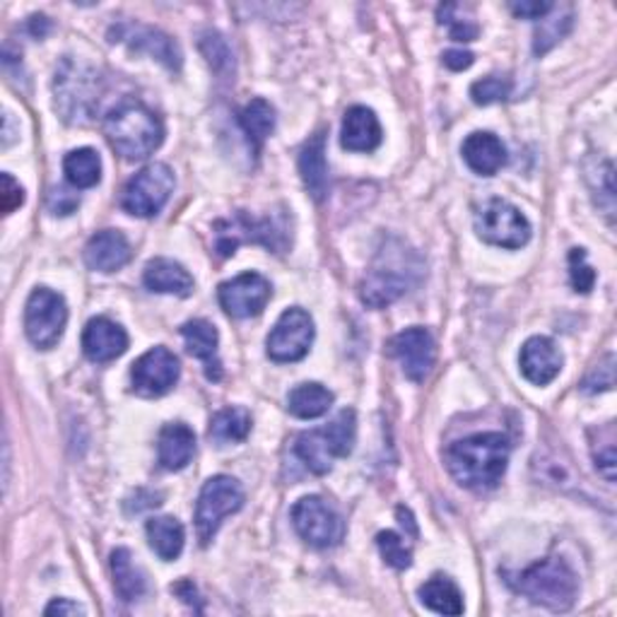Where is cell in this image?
<instances>
[{
    "instance_id": "1",
    "label": "cell",
    "mask_w": 617,
    "mask_h": 617,
    "mask_svg": "<svg viewBox=\"0 0 617 617\" xmlns=\"http://www.w3.org/2000/svg\"><path fill=\"white\" fill-rule=\"evenodd\" d=\"M512 444L502 432H481L458 439L444 452L452 478L468 489H493L507 473Z\"/></svg>"
},
{
    "instance_id": "2",
    "label": "cell",
    "mask_w": 617,
    "mask_h": 617,
    "mask_svg": "<svg viewBox=\"0 0 617 617\" xmlns=\"http://www.w3.org/2000/svg\"><path fill=\"white\" fill-rule=\"evenodd\" d=\"M104 135L123 160H145L162 145L164 125L154 111L135 97H125L104 119Z\"/></svg>"
},
{
    "instance_id": "3",
    "label": "cell",
    "mask_w": 617,
    "mask_h": 617,
    "mask_svg": "<svg viewBox=\"0 0 617 617\" xmlns=\"http://www.w3.org/2000/svg\"><path fill=\"white\" fill-rule=\"evenodd\" d=\"M509 584L536 606L555 613L569 610L579 594V579L563 557H545L518 572Z\"/></svg>"
},
{
    "instance_id": "4",
    "label": "cell",
    "mask_w": 617,
    "mask_h": 617,
    "mask_svg": "<svg viewBox=\"0 0 617 617\" xmlns=\"http://www.w3.org/2000/svg\"><path fill=\"white\" fill-rule=\"evenodd\" d=\"M357 439V415L353 408H345L335 415L326 427L304 432L294 444L300 461L314 475L331 473L335 458L353 454Z\"/></svg>"
},
{
    "instance_id": "5",
    "label": "cell",
    "mask_w": 617,
    "mask_h": 617,
    "mask_svg": "<svg viewBox=\"0 0 617 617\" xmlns=\"http://www.w3.org/2000/svg\"><path fill=\"white\" fill-rule=\"evenodd\" d=\"M242 242H254L273 251H283L290 236L285 222L277 218H251L249 213H236L230 220L215 222V249L220 256H232Z\"/></svg>"
},
{
    "instance_id": "6",
    "label": "cell",
    "mask_w": 617,
    "mask_h": 617,
    "mask_svg": "<svg viewBox=\"0 0 617 617\" xmlns=\"http://www.w3.org/2000/svg\"><path fill=\"white\" fill-rule=\"evenodd\" d=\"M100 97V78L92 68L65 59L55 70V107L70 123L88 121Z\"/></svg>"
},
{
    "instance_id": "7",
    "label": "cell",
    "mask_w": 617,
    "mask_h": 617,
    "mask_svg": "<svg viewBox=\"0 0 617 617\" xmlns=\"http://www.w3.org/2000/svg\"><path fill=\"white\" fill-rule=\"evenodd\" d=\"M244 507V489L230 475H215L210 478L195 504V530H199L201 545H208L215 538L222 522L230 514H236Z\"/></svg>"
},
{
    "instance_id": "8",
    "label": "cell",
    "mask_w": 617,
    "mask_h": 617,
    "mask_svg": "<svg viewBox=\"0 0 617 617\" xmlns=\"http://www.w3.org/2000/svg\"><path fill=\"white\" fill-rule=\"evenodd\" d=\"M174 193V172L162 162L140 170L121 193V208L135 218H154L162 213Z\"/></svg>"
},
{
    "instance_id": "9",
    "label": "cell",
    "mask_w": 617,
    "mask_h": 617,
    "mask_svg": "<svg viewBox=\"0 0 617 617\" xmlns=\"http://www.w3.org/2000/svg\"><path fill=\"white\" fill-rule=\"evenodd\" d=\"M475 232L483 242L502 249H522L530 240V222L516 205L493 199L475 215Z\"/></svg>"
},
{
    "instance_id": "10",
    "label": "cell",
    "mask_w": 617,
    "mask_h": 617,
    "mask_svg": "<svg viewBox=\"0 0 617 617\" xmlns=\"http://www.w3.org/2000/svg\"><path fill=\"white\" fill-rule=\"evenodd\" d=\"M68 324V306L59 292L37 287L24 306V331L32 345L51 350L63 338Z\"/></svg>"
},
{
    "instance_id": "11",
    "label": "cell",
    "mask_w": 617,
    "mask_h": 617,
    "mask_svg": "<svg viewBox=\"0 0 617 617\" xmlns=\"http://www.w3.org/2000/svg\"><path fill=\"white\" fill-rule=\"evenodd\" d=\"M292 524L312 548H335L345 538L343 516L321 497H302L294 504Z\"/></svg>"
},
{
    "instance_id": "12",
    "label": "cell",
    "mask_w": 617,
    "mask_h": 617,
    "mask_svg": "<svg viewBox=\"0 0 617 617\" xmlns=\"http://www.w3.org/2000/svg\"><path fill=\"white\" fill-rule=\"evenodd\" d=\"M314 343V318L302 306H292L280 314L269 335V357L273 362H300Z\"/></svg>"
},
{
    "instance_id": "13",
    "label": "cell",
    "mask_w": 617,
    "mask_h": 617,
    "mask_svg": "<svg viewBox=\"0 0 617 617\" xmlns=\"http://www.w3.org/2000/svg\"><path fill=\"white\" fill-rule=\"evenodd\" d=\"M179 360L166 347H152L140 360H135L131 370V382L135 394L145 398H158L164 396L166 391H172L179 382Z\"/></svg>"
},
{
    "instance_id": "14",
    "label": "cell",
    "mask_w": 617,
    "mask_h": 617,
    "mask_svg": "<svg viewBox=\"0 0 617 617\" xmlns=\"http://www.w3.org/2000/svg\"><path fill=\"white\" fill-rule=\"evenodd\" d=\"M271 292V283L261 273H242L220 285L218 300L232 318H251L263 312Z\"/></svg>"
},
{
    "instance_id": "15",
    "label": "cell",
    "mask_w": 617,
    "mask_h": 617,
    "mask_svg": "<svg viewBox=\"0 0 617 617\" xmlns=\"http://www.w3.org/2000/svg\"><path fill=\"white\" fill-rule=\"evenodd\" d=\"M111 41H119L133 51L150 53L152 59H158L162 65L170 70L181 68V49L172 37H166L164 32L154 30V27H145L138 22H121L117 27H111L109 32Z\"/></svg>"
},
{
    "instance_id": "16",
    "label": "cell",
    "mask_w": 617,
    "mask_h": 617,
    "mask_svg": "<svg viewBox=\"0 0 617 617\" xmlns=\"http://www.w3.org/2000/svg\"><path fill=\"white\" fill-rule=\"evenodd\" d=\"M391 353L401 362L403 374L411 382L419 384L429 376L434 360H437V345H434L432 333L427 328H405L394 341H391Z\"/></svg>"
},
{
    "instance_id": "17",
    "label": "cell",
    "mask_w": 617,
    "mask_h": 617,
    "mask_svg": "<svg viewBox=\"0 0 617 617\" xmlns=\"http://www.w3.org/2000/svg\"><path fill=\"white\" fill-rule=\"evenodd\" d=\"M125 350H129V333H125L117 321L107 316L92 318L85 326V333H82V353L97 364L117 360Z\"/></svg>"
},
{
    "instance_id": "18",
    "label": "cell",
    "mask_w": 617,
    "mask_h": 617,
    "mask_svg": "<svg viewBox=\"0 0 617 617\" xmlns=\"http://www.w3.org/2000/svg\"><path fill=\"white\" fill-rule=\"evenodd\" d=\"M522 374L528 378L530 384L545 386L550 384L553 378L563 370V353H559L557 345L545 338V335H536V338H528L522 347Z\"/></svg>"
},
{
    "instance_id": "19",
    "label": "cell",
    "mask_w": 617,
    "mask_h": 617,
    "mask_svg": "<svg viewBox=\"0 0 617 617\" xmlns=\"http://www.w3.org/2000/svg\"><path fill=\"white\" fill-rule=\"evenodd\" d=\"M131 259L133 249L119 230L97 232L85 246V263L100 273H117Z\"/></svg>"
},
{
    "instance_id": "20",
    "label": "cell",
    "mask_w": 617,
    "mask_h": 617,
    "mask_svg": "<svg viewBox=\"0 0 617 617\" xmlns=\"http://www.w3.org/2000/svg\"><path fill=\"white\" fill-rule=\"evenodd\" d=\"M408 290V271L401 273L394 265H374L362 280L360 297L372 308H384L394 304Z\"/></svg>"
},
{
    "instance_id": "21",
    "label": "cell",
    "mask_w": 617,
    "mask_h": 617,
    "mask_svg": "<svg viewBox=\"0 0 617 617\" xmlns=\"http://www.w3.org/2000/svg\"><path fill=\"white\" fill-rule=\"evenodd\" d=\"M384 140L382 123L367 107H350L343 119L341 143L350 152H372Z\"/></svg>"
},
{
    "instance_id": "22",
    "label": "cell",
    "mask_w": 617,
    "mask_h": 617,
    "mask_svg": "<svg viewBox=\"0 0 617 617\" xmlns=\"http://www.w3.org/2000/svg\"><path fill=\"white\" fill-rule=\"evenodd\" d=\"M300 174L312 199L321 203L328 195V162H326V133L318 131L306 140L300 152Z\"/></svg>"
},
{
    "instance_id": "23",
    "label": "cell",
    "mask_w": 617,
    "mask_h": 617,
    "mask_svg": "<svg viewBox=\"0 0 617 617\" xmlns=\"http://www.w3.org/2000/svg\"><path fill=\"white\" fill-rule=\"evenodd\" d=\"M461 152L471 170L481 176H493L507 164V148L495 133H471Z\"/></svg>"
},
{
    "instance_id": "24",
    "label": "cell",
    "mask_w": 617,
    "mask_h": 617,
    "mask_svg": "<svg viewBox=\"0 0 617 617\" xmlns=\"http://www.w3.org/2000/svg\"><path fill=\"white\" fill-rule=\"evenodd\" d=\"M181 335H184L189 353L205 364L208 378L220 382L222 364L218 360V343H220L218 328L205 318H193V321H189V324L181 326Z\"/></svg>"
},
{
    "instance_id": "25",
    "label": "cell",
    "mask_w": 617,
    "mask_h": 617,
    "mask_svg": "<svg viewBox=\"0 0 617 617\" xmlns=\"http://www.w3.org/2000/svg\"><path fill=\"white\" fill-rule=\"evenodd\" d=\"M195 454V434L184 423L164 425L158 439V456L164 471H184Z\"/></svg>"
},
{
    "instance_id": "26",
    "label": "cell",
    "mask_w": 617,
    "mask_h": 617,
    "mask_svg": "<svg viewBox=\"0 0 617 617\" xmlns=\"http://www.w3.org/2000/svg\"><path fill=\"white\" fill-rule=\"evenodd\" d=\"M143 283L150 292L160 294H179L189 297L193 292V277L184 265L172 259H152L143 271Z\"/></svg>"
},
{
    "instance_id": "27",
    "label": "cell",
    "mask_w": 617,
    "mask_h": 617,
    "mask_svg": "<svg viewBox=\"0 0 617 617\" xmlns=\"http://www.w3.org/2000/svg\"><path fill=\"white\" fill-rule=\"evenodd\" d=\"M148 540L164 563H172L184 550L186 530L174 516H154L148 522Z\"/></svg>"
},
{
    "instance_id": "28",
    "label": "cell",
    "mask_w": 617,
    "mask_h": 617,
    "mask_svg": "<svg viewBox=\"0 0 617 617\" xmlns=\"http://www.w3.org/2000/svg\"><path fill=\"white\" fill-rule=\"evenodd\" d=\"M111 574H114V588L121 600L133 603L145 594L148 588L145 574L133 563L131 550L117 548L111 553Z\"/></svg>"
},
{
    "instance_id": "29",
    "label": "cell",
    "mask_w": 617,
    "mask_h": 617,
    "mask_svg": "<svg viewBox=\"0 0 617 617\" xmlns=\"http://www.w3.org/2000/svg\"><path fill=\"white\" fill-rule=\"evenodd\" d=\"M240 125L249 140L251 150L259 154L263 150V143L269 140V135L275 131V109L271 102L265 100H251L242 111H240Z\"/></svg>"
},
{
    "instance_id": "30",
    "label": "cell",
    "mask_w": 617,
    "mask_h": 617,
    "mask_svg": "<svg viewBox=\"0 0 617 617\" xmlns=\"http://www.w3.org/2000/svg\"><path fill=\"white\" fill-rule=\"evenodd\" d=\"M333 405V394L321 384H300L290 391L287 408L294 417L316 419L326 415Z\"/></svg>"
},
{
    "instance_id": "31",
    "label": "cell",
    "mask_w": 617,
    "mask_h": 617,
    "mask_svg": "<svg viewBox=\"0 0 617 617\" xmlns=\"http://www.w3.org/2000/svg\"><path fill=\"white\" fill-rule=\"evenodd\" d=\"M65 179L75 189H92L102 181V160L100 152L92 148H80L65 154L63 160Z\"/></svg>"
},
{
    "instance_id": "32",
    "label": "cell",
    "mask_w": 617,
    "mask_h": 617,
    "mask_svg": "<svg viewBox=\"0 0 617 617\" xmlns=\"http://www.w3.org/2000/svg\"><path fill=\"white\" fill-rule=\"evenodd\" d=\"M251 432V415L246 408H224L210 419L208 437L218 446L244 442Z\"/></svg>"
},
{
    "instance_id": "33",
    "label": "cell",
    "mask_w": 617,
    "mask_h": 617,
    "mask_svg": "<svg viewBox=\"0 0 617 617\" xmlns=\"http://www.w3.org/2000/svg\"><path fill=\"white\" fill-rule=\"evenodd\" d=\"M419 600L439 615H461L463 613V594L461 588L448 577H432L419 586Z\"/></svg>"
},
{
    "instance_id": "34",
    "label": "cell",
    "mask_w": 617,
    "mask_h": 617,
    "mask_svg": "<svg viewBox=\"0 0 617 617\" xmlns=\"http://www.w3.org/2000/svg\"><path fill=\"white\" fill-rule=\"evenodd\" d=\"M201 51L208 59L210 68H213L222 80H234L232 78L234 75V55H232L227 39L218 32H205L201 37Z\"/></svg>"
},
{
    "instance_id": "35",
    "label": "cell",
    "mask_w": 617,
    "mask_h": 617,
    "mask_svg": "<svg viewBox=\"0 0 617 617\" xmlns=\"http://www.w3.org/2000/svg\"><path fill=\"white\" fill-rule=\"evenodd\" d=\"M572 12L559 18H548L545 16L538 27H536V39H533V53L536 55H545L550 49H555L559 41H563L569 30H572Z\"/></svg>"
},
{
    "instance_id": "36",
    "label": "cell",
    "mask_w": 617,
    "mask_h": 617,
    "mask_svg": "<svg viewBox=\"0 0 617 617\" xmlns=\"http://www.w3.org/2000/svg\"><path fill=\"white\" fill-rule=\"evenodd\" d=\"M437 20L439 24L448 27V34H452L454 41H475L481 34L478 24H475L471 18L463 16V10L454 3H446L437 10Z\"/></svg>"
},
{
    "instance_id": "37",
    "label": "cell",
    "mask_w": 617,
    "mask_h": 617,
    "mask_svg": "<svg viewBox=\"0 0 617 617\" xmlns=\"http://www.w3.org/2000/svg\"><path fill=\"white\" fill-rule=\"evenodd\" d=\"M376 545L382 550V557L386 559V565L394 569H408L413 565V550L411 545H405V540L394 530H384L376 536Z\"/></svg>"
},
{
    "instance_id": "38",
    "label": "cell",
    "mask_w": 617,
    "mask_h": 617,
    "mask_svg": "<svg viewBox=\"0 0 617 617\" xmlns=\"http://www.w3.org/2000/svg\"><path fill=\"white\" fill-rule=\"evenodd\" d=\"M509 94H512V80L504 78V75L483 78L478 82H473V88H471L473 102L481 104V107L504 102Z\"/></svg>"
},
{
    "instance_id": "39",
    "label": "cell",
    "mask_w": 617,
    "mask_h": 617,
    "mask_svg": "<svg viewBox=\"0 0 617 617\" xmlns=\"http://www.w3.org/2000/svg\"><path fill=\"white\" fill-rule=\"evenodd\" d=\"M594 461L598 473L608 483H615V429L608 425L603 432H598V442L594 444Z\"/></svg>"
},
{
    "instance_id": "40",
    "label": "cell",
    "mask_w": 617,
    "mask_h": 617,
    "mask_svg": "<svg viewBox=\"0 0 617 617\" xmlns=\"http://www.w3.org/2000/svg\"><path fill=\"white\" fill-rule=\"evenodd\" d=\"M615 386V355H606L596 367L586 374L581 391L584 394H598V391H610Z\"/></svg>"
},
{
    "instance_id": "41",
    "label": "cell",
    "mask_w": 617,
    "mask_h": 617,
    "mask_svg": "<svg viewBox=\"0 0 617 617\" xmlns=\"http://www.w3.org/2000/svg\"><path fill=\"white\" fill-rule=\"evenodd\" d=\"M569 277L572 285L577 292H591L596 283V271L586 263V251L584 249H572L569 254Z\"/></svg>"
},
{
    "instance_id": "42",
    "label": "cell",
    "mask_w": 617,
    "mask_h": 617,
    "mask_svg": "<svg viewBox=\"0 0 617 617\" xmlns=\"http://www.w3.org/2000/svg\"><path fill=\"white\" fill-rule=\"evenodd\" d=\"M24 203V189L10 174H3V193H0V205L3 215H12Z\"/></svg>"
},
{
    "instance_id": "43",
    "label": "cell",
    "mask_w": 617,
    "mask_h": 617,
    "mask_svg": "<svg viewBox=\"0 0 617 617\" xmlns=\"http://www.w3.org/2000/svg\"><path fill=\"white\" fill-rule=\"evenodd\" d=\"M509 8L516 18L543 20L555 10V3H548V0H522V3H512Z\"/></svg>"
},
{
    "instance_id": "44",
    "label": "cell",
    "mask_w": 617,
    "mask_h": 617,
    "mask_svg": "<svg viewBox=\"0 0 617 617\" xmlns=\"http://www.w3.org/2000/svg\"><path fill=\"white\" fill-rule=\"evenodd\" d=\"M78 203L80 201L75 199V195H70L65 189L53 191L51 199H49V208H51L53 215H70L78 208Z\"/></svg>"
},
{
    "instance_id": "45",
    "label": "cell",
    "mask_w": 617,
    "mask_h": 617,
    "mask_svg": "<svg viewBox=\"0 0 617 617\" xmlns=\"http://www.w3.org/2000/svg\"><path fill=\"white\" fill-rule=\"evenodd\" d=\"M475 61V55L471 51H461V49H452L444 53V65L452 70H466L471 68Z\"/></svg>"
},
{
    "instance_id": "46",
    "label": "cell",
    "mask_w": 617,
    "mask_h": 617,
    "mask_svg": "<svg viewBox=\"0 0 617 617\" xmlns=\"http://www.w3.org/2000/svg\"><path fill=\"white\" fill-rule=\"evenodd\" d=\"M44 613L47 615H85L88 610L82 608V606H78V603L68 600V598H55Z\"/></svg>"
},
{
    "instance_id": "47",
    "label": "cell",
    "mask_w": 617,
    "mask_h": 617,
    "mask_svg": "<svg viewBox=\"0 0 617 617\" xmlns=\"http://www.w3.org/2000/svg\"><path fill=\"white\" fill-rule=\"evenodd\" d=\"M49 27H51V24H49V20H47L44 16H37V18L30 20V30H32L39 39L49 32Z\"/></svg>"
}]
</instances>
